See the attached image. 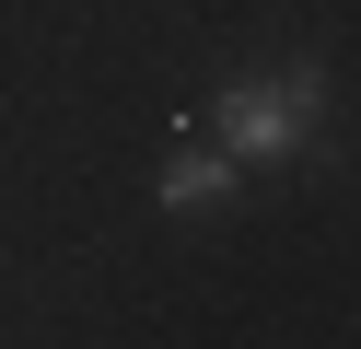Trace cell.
<instances>
[{
	"mask_svg": "<svg viewBox=\"0 0 361 349\" xmlns=\"http://www.w3.org/2000/svg\"><path fill=\"white\" fill-rule=\"evenodd\" d=\"M233 175H245V152H198V140H187V152H164L152 198H164V209H221V198H233Z\"/></svg>",
	"mask_w": 361,
	"mask_h": 349,
	"instance_id": "7a4b0ae2",
	"label": "cell"
},
{
	"mask_svg": "<svg viewBox=\"0 0 361 349\" xmlns=\"http://www.w3.org/2000/svg\"><path fill=\"white\" fill-rule=\"evenodd\" d=\"M314 116H326V70L291 59V70H245V82H221L210 128H221V152H245V163H291V152L314 140Z\"/></svg>",
	"mask_w": 361,
	"mask_h": 349,
	"instance_id": "6da1fadb",
	"label": "cell"
}]
</instances>
